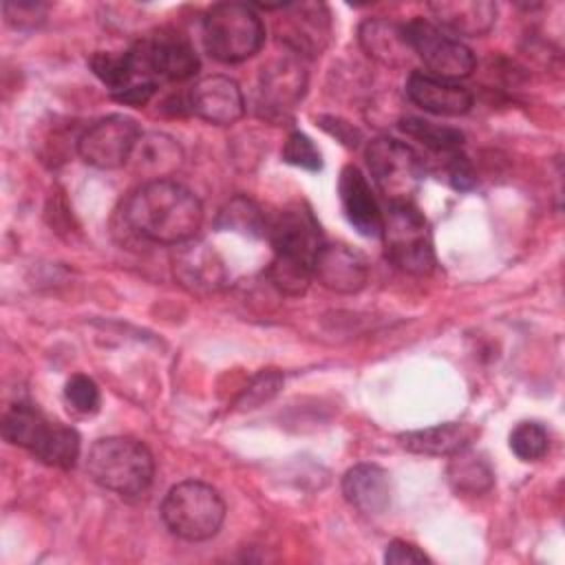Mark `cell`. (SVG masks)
Returning <instances> with one entry per match:
<instances>
[{
	"label": "cell",
	"mask_w": 565,
	"mask_h": 565,
	"mask_svg": "<svg viewBox=\"0 0 565 565\" xmlns=\"http://www.w3.org/2000/svg\"><path fill=\"white\" fill-rule=\"evenodd\" d=\"M282 159H285V163L309 170V172H318L322 168V154H320L318 146L300 130L289 132V137L285 139Z\"/></svg>",
	"instance_id": "obj_32"
},
{
	"label": "cell",
	"mask_w": 565,
	"mask_h": 565,
	"mask_svg": "<svg viewBox=\"0 0 565 565\" xmlns=\"http://www.w3.org/2000/svg\"><path fill=\"white\" fill-rule=\"evenodd\" d=\"M192 115L214 126H230L245 113L241 86L227 75H205L188 93Z\"/></svg>",
	"instance_id": "obj_13"
},
{
	"label": "cell",
	"mask_w": 565,
	"mask_h": 565,
	"mask_svg": "<svg viewBox=\"0 0 565 565\" xmlns=\"http://www.w3.org/2000/svg\"><path fill=\"white\" fill-rule=\"evenodd\" d=\"M344 499L364 514H384L391 505V477L377 463H358L342 477Z\"/></svg>",
	"instance_id": "obj_18"
},
{
	"label": "cell",
	"mask_w": 565,
	"mask_h": 565,
	"mask_svg": "<svg viewBox=\"0 0 565 565\" xmlns=\"http://www.w3.org/2000/svg\"><path fill=\"white\" fill-rule=\"evenodd\" d=\"M437 26L466 38L488 33L497 20V4L490 0H439L428 2Z\"/></svg>",
	"instance_id": "obj_19"
},
{
	"label": "cell",
	"mask_w": 565,
	"mask_h": 565,
	"mask_svg": "<svg viewBox=\"0 0 565 565\" xmlns=\"http://www.w3.org/2000/svg\"><path fill=\"white\" fill-rule=\"evenodd\" d=\"M278 20V40L294 55H320L331 35L329 9L322 2L282 4Z\"/></svg>",
	"instance_id": "obj_10"
},
{
	"label": "cell",
	"mask_w": 565,
	"mask_h": 565,
	"mask_svg": "<svg viewBox=\"0 0 565 565\" xmlns=\"http://www.w3.org/2000/svg\"><path fill=\"white\" fill-rule=\"evenodd\" d=\"M510 450L521 461H539L550 450V435L539 422H521L510 433Z\"/></svg>",
	"instance_id": "obj_30"
},
{
	"label": "cell",
	"mask_w": 565,
	"mask_h": 565,
	"mask_svg": "<svg viewBox=\"0 0 565 565\" xmlns=\"http://www.w3.org/2000/svg\"><path fill=\"white\" fill-rule=\"evenodd\" d=\"M128 53L139 82L157 84V77L183 82L199 71V55L192 42L174 29H161L154 35L139 40Z\"/></svg>",
	"instance_id": "obj_7"
},
{
	"label": "cell",
	"mask_w": 565,
	"mask_h": 565,
	"mask_svg": "<svg viewBox=\"0 0 565 565\" xmlns=\"http://www.w3.org/2000/svg\"><path fill=\"white\" fill-rule=\"evenodd\" d=\"M267 278L269 282L285 296H302L311 282V267L300 263V260H291V258H282V256H274L269 269H267Z\"/></svg>",
	"instance_id": "obj_29"
},
{
	"label": "cell",
	"mask_w": 565,
	"mask_h": 565,
	"mask_svg": "<svg viewBox=\"0 0 565 565\" xmlns=\"http://www.w3.org/2000/svg\"><path fill=\"white\" fill-rule=\"evenodd\" d=\"M183 161L181 146L166 132H146L139 137L128 163L146 181L168 179Z\"/></svg>",
	"instance_id": "obj_21"
},
{
	"label": "cell",
	"mask_w": 565,
	"mask_h": 565,
	"mask_svg": "<svg viewBox=\"0 0 565 565\" xmlns=\"http://www.w3.org/2000/svg\"><path fill=\"white\" fill-rule=\"evenodd\" d=\"M2 13L9 24L13 26H33L38 20L44 18V11L35 2H4Z\"/></svg>",
	"instance_id": "obj_34"
},
{
	"label": "cell",
	"mask_w": 565,
	"mask_h": 565,
	"mask_svg": "<svg viewBox=\"0 0 565 565\" xmlns=\"http://www.w3.org/2000/svg\"><path fill=\"white\" fill-rule=\"evenodd\" d=\"M340 203L344 210L347 221L353 225V230L366 238L382 236L384 227V212L377 205V199L364 177V172L349 163L340 172L338 181Z\"/></svg>",
	"instance_id": "obj_15"
},
{
	"label": "cell",
	"mask_w": 565,
	"mask_h": 565,
	"mask_svg": "<svg viewBox=\"0 0 565 565\" xmlns=\"http://www.w3.org/2000/svg\"><path fill=\"white\" fill-rule=\"evenodd\" d=\"M121 214L141 238L161 245L192 241L203 223V205L196 194L172 179L143 181L124 201Z\"/></svg>",
	"instance_id": "obj_1"
},
{
	"label": "cell",
	"mask_w": 565,
	"mask_h": 565,
	"mask_svg": "<svg viewBox=\"0 0 565 565\" xmlns=\"http://www.w3.org/2000/svg\"><path fill=\"white\" fill-rule=\"evenodd\" d=\"M307 73L294 55L267 64L260 73V104L271 113L291 110L305 95Z\"/></svg>",
	"instance_id": "obj_17"
},
{
	"label": "cell",
	"mask_w": 565,
	"mask_h": 565,
	"mask_svg": "<svg viewBox=\"0 0 565 565\" xmlns=\"http://www.w3.org/2000/svg\"><path fill=\"white\" fill-rule=\"evenodd\" d=\"M88 477L104 490L121 497L143 494L154 477V459L148 446L135 437L97 439L86 457Z\"/></svg>",
	"instance_id": "obj_2"
},
{
	"label": "cell",
	"mask_w": 565,
	"mask_h": 565,
	"mask_svg": "<svg viewBox=\"0 0 565 565\" xmlns=\"http://www.w3.org/2000/svg\"><path fill=\"white\" fill-rule=\"evenodd\" d=\"M267 236L276 256L300 260L311 267L318 249L322 247L320 225L313 214L300 205L282 210L269 225Z\"/></svg>",
	"instance_id": "obj_12"
},
{
	"label": "cell",
	"mask_w": 565,
	"mask_h": 565,
	"mask_svg": "<svg viewBox=\"0 0 565 565\" xmlns=\"http://www.w3.org/2000/svg\"><path fill=\"white\" fill-rule=\"evenodd\" d=\"M172 274L177 282L194 296H212L227 282L223 258L203 241L181 243L172 258Z\"/></svg>",
	"instance_id": "obj_11"
},
{
	"label": "cell",
	"mask_w": 565,
	"mask_h": 565,
	"mask_svg": "<svg viewBox=\"0 0 565 565\" xmlns=\"http://www.w3.org/2000/svg\"><path fill=\"white\" fill-rule=\"evenodd\" d=\"M399 128L408 137L422 141L433 152L450 154V152H457L459 146L463 143V132L461 130L450 128V126H441V124H435V121H428V119H422V117H404L399 121Z\"/></svg>",
	"instance_id": "obj_27"
},
{
	"label": "cell",
	"mask_w": 565,
	"mask_h": 565,
	"mask_svg": "<svg viewBox=\"0 0 565 565\" xmlns=\"http://www.w3.org/2000/svg\"><path fill=\"white\" fill-rule=\"evenodd\" d=\"M408 99L433 115L457 117L472 108V93L450 79L435 77L430 73H411L406 82Z\"/></svg>",
	"instance_id": "obj_16"
},
{
	"label": "cell",
	"mask_w": 565,
	"mask_h": 565,
	"mask_svg": "<svg viewBox=\"0 0 565 565\" xmlns=\"http://www.w3.org/2000/svg\"><path fill=\"white\" fill-rule=\"evenodd\" d=\"M320 126L329 132V135H333V137H338L342 143H347V146H358V141H360V132L351 126V124H347V121H342V119H335V117H320Z\"/></svg>",
	"instance_id": "obj_38"
},
{
	"label": "cell",
	"mask_w": 565,
	"mask_h": 565,
	"mask_svg": "<svg viewBox=\"0 0 565 565\" xmlns=\"http://www.w3.org/2000/svg\"><path fill=\"white\" fill-rule=\"evenodd\" d=\"M64 397L82 415L97 413L99 404H102V395H99L95 380L88 375H82V373L68 377V382L64 386Z\"/></svg>",
	"instance_id": "obj_33"
},
{
	"label": "cell",
	"mask_w": 565,
	"mask_h": 565,
	"mask_svg": "<svg viewBox=\"0 0 565 565\" xmlns=\"http://www.w3.org/2000/svg\"><path fill=\"white\" fill-rule=\"evenodd\" d=\"M477 430L470 424H459V422H448V424H437L419 430H406L397 435V441L419 455H455L463 448H468L475 439Z\"/></svg>",
	"instance_id": "obj_22"
},
{
	"label": "cell",
	"mask_w": 565,
	"mask_h": 565,
	"mask_svg": "<svg viewBox=\"0 0 565 565\" xmlns=\"http://www.w3.org/2000/svg\"><path fill=\"white\" fill-rule=\"evenodd\" d=\"M311 276L329 291L358 294L369 280V263L349 245L322 243L311 263Z\"/></svg>",
	"instance_id": "obj_14"
},
{
	"label": "cell",
	"mask_w": 565,
	"mask_h": 565,
	"mask_svg": "<svg viewBox=\"0 0 565 565\" xmlns=\"http://www.w3.org/2000/svg\"><path fill=\"white\" fill-rule=\"evenodd\" d=\"M468 448L450 455L452 459L448 463V481H450L455 492L481 494V492L492 488L494 472H492L490 463L481 455H477V452H472Z\"/></svg>",
	"instance_id": "obj_24"
},
{
	"label": "cell",
	"mask_w": 565,
	"mask_h": 565,
	"mask_svg": "<svg viewBox=\"0 0 565 565\" xmlns=\"http://www.w3.org/2000/svg\"><path fill=\"white\" fill-rule=\"evenodd\" d=\"M358 38H360V46L364 49V53L369 57H373L375 62L391 66V68L406 66L411 62V57L415 55L406 40L404 24L391 22L386 18L364 20L360 24Z\"/></svg>",
	"instance_id": "obj_20"
},
{
	"label": "cell",
	"mask_w": 565,
	"mask_h": 565,
	"mask_svg": "<svg viewBox=\"0 0 565 565\" xmlns=\"http://www.w3.org/2000/svg\"><path fill=\"white\" fill-rule=\"evenodd\" d=\"M157 90V84L154 82H139V84H132L128 88H124L121 93H115L113 97L121 104H130V106H141L146 104Z\"/></svg>",
	"instance_id": "obj_37"
},
{
	"label": "cell",
	"mask_w": 565,
	"mask_h": 565,
	"mask_svg": "<svg viewBox=\"0 0 565 565\" xmlns=\"http://www.w3.org/2000/svg\"><path fill=\"white\" fill-rule=\"evenodd\" d=\"M265 26L254 7L243 2H218L203 18L205 51L223 62L236 64L260 51Z\"/></svg>",
	"instance_id": "obj_4"
},
{
	"label": "cell",
	"mask_w": 565,
	"mask_h": 565,
	"mask_svg": "<svg viewBox=\"0 0 565 565\" xmlns=\"http://www.w3.org/2000/svg\"><path fill=\"white\" fill-rule=\"evenodd\" d=\"M404 31L413 53L426 64L430 75L455 82L459 77H468L475 71L472 51L435 22L426 18H413L404 24Z\"/></svg>",
	"instance_id": "obj_8"
},
{
	"label": "cell",
	"mask_w": 565,
	"mask_h": 565,
	"mask_svg": "<svg viewBox=\"0 0 565 565\" xmlns=\"http://www.w3.org/2000/svg\"><path fill=\"white\" fill-rule=\"evenodd\" d=\"M446 174L450 179V185L455 190H470L475 185V172L472 166L466 157L450 152L448 154V166H446Z\"/></svg>",
	"instance_id": "obj_36"
},
{
	"label": "cell",
	"mask_w": 565,
	"mask_h": 565,
	"mask_svg": "<svg viewBox=\"0 0 565 565\" xmlns=\"http://www.w3.org/2000/svg\"><path fill=\"white\" fill-rule=\"evenodd\" d=\"M93 73L110 88V93H121L124 88L139 84L135 66H132V57L128 51L124 53H110V51H97L90 60H88Z\"/></svg>",
	"instance_id": "obj_28"
},
{
	"label": "cell",
	"mask_w": 565,
	"mask_h": 565,
	"mask_svg": "<svg viewBox=\"0 0 565 565\" xmlns=\"http://www.w3.org/2000/svg\"><path fill=\"white\" fill-rule=\"evenodd\" d=\"M282 373L276 369H265L258 375L252 377V382L245 386L241 397L236 399L238 411H252L258 408L260 404L269 402L280 388H282Z\"/></svg>",
	"instance_id": "obj_31"
},
{
	"label": "cell",
	"mask_w": 565,
	"mask_h": 565,
	"mask_svg": "<svg viewBox=\"0 0 565 565\" xmlns=\"http://www.w3.org/2000/svg\"><path fill=\"white\" fill-rule=\"evenodd\" d=\"M141 137L139 124L121 113L90 124L77 139V152L84 163L97 170H117L128 163Z\"/></svg>",
	"instance_id": "obj_9"
},
{
	"label": "cell",
	"mask_w": 565,
	"mask_h": 565,
	"mask_svg": "<svg viewBox=\"0 0 565 565\" xmlns=\"http://www.w3.org/2000/svg\"><path fill=\"white\" fill-rule=\"evenodd\" d=\"M384 561L388 565H411V563H430V558L413 543H406V541H391L386 545V552H384Z\"/></svg>",
	"instance_id": "obj_35"
},
{
	"label": "cell",
	"mask_w": 565,
	"mask_h": 565,
	"mask_svg": "<svg viewBox=\"0 0 565 565\" xmlns=\"http://www.w3.org/2000/svg\"><path fill=\"white\" fill-rule=\"evenodd\" d=\"M79 450H82V444L75 428L60 422H49L46 430L33 446L31 455L46 466L68 470L77 463Z\"/></svg>",
	"instance_id": "obj_23"
},
{
	"label": "cell",
	"mask_w": 565,
	"mask_h": 565,
	"mask_svg": "<svg viewBox=\"0 0 565 565\" xmlns=\"http://www.w3.org/2000/svg\"><path fill=\"white\" fill-rule=\"evenodd\" d=\"M49 417L40 413L35 406L18 402L11 404L2 415V437L20 448H26L29 452L38 444L40 435L49 426Z\"/></svg>",
	"instance_id": "obj_25"
},
{
	"label": "cell",
	"mask_w": 565,
	"mask_h": 565,
	"mask_svg": "<svg viewBox=\"0 0 565 565\" xmlns=\"http://www.w3.org/2000/svg\"><path fill=\"white\" fill-rule=\"evenodd\" d=\"M267 218L263 216L260 207L245 199L234 196L216 216V227L227 232H238L245 236H265L267 234Z\"/></svg>",
	"instance_id": "obj_26"
},
{
	"label": "cell",
	"mask_w": 565,
	"mask_h": 565,
	"mask_svg": "<svg viewBox=\"0 0 565 565\" xmlns=\"http://www.w3.org/2000/svg\"><path fill=\"white\" fill-rule=\"evenodd\" d=\"M388 260L408 274H428L435 267L433 236L424 214L413 203H393L382 227Z\"/></svg>",
	"instance_id": "obj_5"
},
{
	"label": "cell",
	"mask_w": 565,
	"mask_h": 565,
	"mask_svg": "<svg viewBox=\"0 0 565 565\" xmlns=\"http://www.w3.org/2000/svg\"><path fill=\"white\" fill-rule=\"evenodd\" d=\"M166 527L183 541H207L225 521V501L216 488L203 481H181L168 490L161 503Z\"/></svg>",
	"instance_id": "obj_3"
},
{
	"label": "cell",
	"mask_w": 565,
	"mask_h": 565,
	"mask_svg": "<svg viewBox=\"0 0 565 565\" xmlns=\"http://www.w3.org/2000/svg\"><path fill=\"white\" fill-rule=\"evenodd\" d=\"M366 166L388 205L413 203L424 179V161L408 143L393 137L373 139L366 146Z\"/></svg>",
	"instance_id": "obj_6"
}]
</instances>
